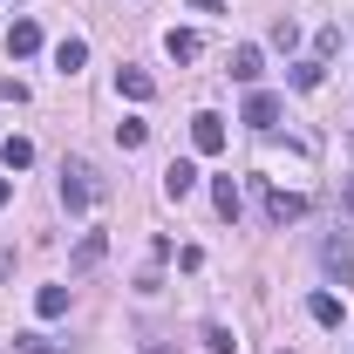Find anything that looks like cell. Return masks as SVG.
I'll return each mask as SVG.
<instances>
[{
	"label": "cell",
	"instance_id": "7a4b0ae2",
	"mask_svg": "<svg viewBox=\"0 0 354 354\" xmlns=\"http://www.w3.org/2000/svg\"><path fill=\"white\" fill-rule=\"evenodd\" d=\"M320 266H327L334 286H348V279H354V239H348V232H327V239H320Z\"/></svg>",
	"mask_w": 354,
	"mask_h": 354
},
{
	"label": "cell",
	"instance_id": "ffe728a7",
	"mask_svg": "<svg viewBox=\"0 0 354 354\" xmlns=\"http://www.w3.org/2000/svg\"><path fill=\"white\" fill-rule=\"evenodd\" d=\"M320 68H327V62H293L286 82H293V88H320Z\"/></svg>",
	"mask_w": 354,
	"mask_h": 354
},
{
	"label": "cell",
	"instance_id": "44dd1931",
	"mask_svg": "<svg viewBox=\"0 0 354 354\" xmlns=\"http://www.w3.org/2000/svg\"><path fill=\"white\" fill-rule=\"evenodd\" d=\"M334 48H341V28H320V35H313V62H327Z\"/></svg>",
	"mask_w": 354,
	"mask_h": 354
},
{
	"label": "cell",
	"instance_id": "cb8c5ba5",
	"mask_svg": "<svg viewBox=\"0 0 354 354\" xmlns=\"http://www.w3.org/2000/svg\"><path fill=\"white\" fill-rule=\"evenodd\" d=\"M341 205H348V212H354V177H348V184H341Z\"/></svg>",
	"mask_w": 354,
	"mask_h": 354
},
{
	"label": "cell",
	"instance_id": "6da1fadb",
	"mask_svg": "<svg viewBox=\"0 0 354 354\" xmlns=\"http://www.w3.org/2000/svg\"><path fill=\"white\" fill-rule=\"evenodd\" d=\"M95 198H102V177H95V164H88V157H68V164H62V212H68V218H82Z\"/></svg>",
	"mask_w": 354,
	"mask_h": 354
},
{
	"label": "cell",
	"instance_id": "d4e9b609",
	"mask_svg": "<svg viewBox=\"0 0 354 354\" xmlns=\"http://www.w3.org/2000/svg\"><path fill=\"white\" fill-rule=\"evenodd\" d=\"M7 198H14V184H7V177H0V212H7Z\"/></svg>",
	"mask_w": 354,
	"mask_h": 354
},
{
	"label": "cell",
	"instance_id": "e0dca14e",
	"mask_svg": "<svg viewBox=\"0 0 354 354\" xmlns=\"http://www.w3.org/2000/svg\"><path fill=\"white\" fill-rule=\"evenodd\" d=\"M14 354H75L68 341H48V334H14Z\"/></svg>",
	"mask_w": 354,
	"mask_h": 354
},
{
	"label": "cell",
	"instance_id": "ba28073f",
	"mask_svg": "<svg viewBox=\"0 0 354 354\" xmlns=\"http://www.w3.org/2000/svg\"><path fill=\"white\" fill-rule=\"evenodd\" d=\"M191 191H198V164H184V157H177L171 171H164V198H191Z\"/></svg>",
	"mask_w": 354,
	"mask_h": 354
},
{
	"label": "cell",
	"instance_id": "d6986e66",
	"mask_svg": "<svg viewBox=\"0 0 354 354\" xmlns=\"http://www.w3.org/2000/svg\"><path fill=\"white\" fill-rule=\"evenodd\" d=\"M116 143H123V150H143V143H150V123L123 116V123H116Z\"/></svg>",
	"mask_w": 354,
	"mask_h": 354
},
{
	"label": "cell",
	"instance_id": "5bb4252c",
	"mask_svg": "<svg viewBox=\"0 0 354 354\" xmlns=\"http://www.w3.org/2000/svg\"><path fill=\"white\" fill-rule=\"evenodd\" d=\"M82 62H88V41H75V35H68V41H55V68H62V75H75Z\"/></svg>",
	"mask_w": 354,
	"mask_h": 354
},
{
	"label": "cell",
	"instance_id": "9a60e30c",
	"mask_svg": "<svg viewBox=\"0 0 354 354\" xmlns=\"http://www.w3.org/2000/svg\"><path fill=\"white\" fill-rule=\"evenodd\" d=\"M35 313H41V320H62V313H68V286H41V293H35Z\"/></svg>",
	"mask_w": 354,
	"mask_h": 354
},
{
	"label": "cell",
	"instance_id": "484cf974",
	"mask_svg": "<svg viewBox=\"0 0 354 354\" xmlns=\"http://www.w3.org/2000/svg\"><path fill=\"white\" fill-rule=\"evenodd\" d=\"M143 354H177V348H164V341H157V348H143Z\"/></svg>",
	"mask_w": 354,
	"mask_h": 354
},
{
	"label": "cell",
	"instance_id": "8992f818",
	"mask_svg": "<svg viewBox=\"0 0 354 354\" xmlns=\"http://www.w3.org/2000/svg\"><path fill=\"white\" fill-rule=\"evenodd\" d=\"M259 68H266V55H259L252 41H239V48H232V82H245V88H252V82H259Z\"/></svg>",
	"mask_w": 354,
	"mask_h": 354
},
{
	"label": "cell",
	"instance_id": "7c38bea8",
	"mask_svg": "<svg viewBox=\"0 0 354 354\" xmlns=\"http://www.w3.org/2000/svg\"><path fill=\"white\" fill-rule=\"evenodd\" d=\"M164 48H171V62H198V55H205V41H198L191 28H171V35H164Z\"/></svg>",
	"mask_w": 354,
	"mask_h": 354
},
{
	"label": "cell",
	"instance_id": "603a6c76",
	"mask_svg": "<svg viewBox=\"0 0 354 354\" xmlns=\"http://www.w3.org/2000/svg\"><path fill=\"white\" fill-rule=\"evenodd\" d=\"M191 7H198V14H225V0H191Z\"/></svg>",
	"mask_w": 354,
	"mask_h": 354
},
{
	"label": "cell",
	"instance_id": "277c9868",
	"mask_svg": "<svg viewBox=\"0 0 354 354\" xmlns=\"http://www.w3.org/2000/svg\"><path fill=\"white\" fill-rule=\"evenodd\" d=\"M102 259H109V239H102V232H82V239H75V252H68V272L82 279V272H95Z\"/></svg>",
	"mask_w": 354,
	"mask_h": 354
},
{
	"label": "cell",
	"instance_id": "3957f363",
	"mask_svg": "<svg viewBox=\"0 0 354 354\" xmlns=\"http://www.w3.org/2000/svg\"><path fill=\"white\" fill-rule=\"evenodd\" d=\"M191 150H198V157H218L225 150V116L198 109V116H191Z\"/></svg>",
	"mask_w": 354,
	"mask_h": 354
},
{
	"label": "cell",
	"instance_id": "9c48e42d",
	"mask_svg": "<svg viewBox=\"0 0 354 354\" xmlns=\"http://www.w3.org/2000/svg\"><path fill=\"white\" fill-rule=\"evenodd\" d=\"M198 341H205V354H239V334H232L225 320H205V327H198Z\"/></svg>",
	"mask_w": 354,
	"mask_h": 354
},
{
	"label": "cell",
	"instance_id": "52a82bcc",
	"mask_svg": "<svg viewBox=\"0 0 354 354\" xmlns=\"http://www.w3.org/2000/svg\"><path fill=\"white\" fill-rule=\"evenodd\" d=\"M245 123H252V130H272V123H279V95L252 88V95H245Z\"/></svg>",
	"mask_w": 354,
	"mask_h": 354
},
{
	"label": "cell",
	"instance_id": "5b68a950",
	"mask_svg": "<svg viewBox=\"0 0 354 354\" xmlns=\"http://www.w3.org/2000/svg\"><path fill=\"white\" fill-rule=\"evenodd\" d=\"M266 218L272 225H300L307 218V198H300V191H266Z\"/></svg>",
	"mask_w": 354,
	"mask_h": 354
},
{
	"label": "cell",
	"instance_id": "8fae6325",
	"mask_svg": "<svg viewBox=\"0 0 354 354\" xmlns=\"http://www.w3.org/2000/svg\"><path fill=\"white\" fill-rule=\"evenodd\" d=\"M35 48H41V28H35V21H14V28H7V55H14V62L35 55Z\"/></svg>",
	"mask_w": 354,
	"mask_h": 354
},
{
	"label": "cell",
	"instance_id": "7402d4cb",
	"mask_svg": "<svg viewBox=\"0 0 354 354\" xmlns=\"http://www.w3.org/2000/svg\"><path fill=\"white\" fill-rule=\"evenodd\" d=\"M0 102H14V109H21V102H28V82H21V75H0Z\"/></svg>",
	"mask_w": 354,
	"mask_h": 354
},
{
	"label": "cell",
	"instance_id": "30bf717a",
	"mask_svg": "<svg viewBox=\"0 0 354 354\" xmlns=\"http://www.w3.org/2000/svg\"><path fill=\"white\" fill-rule=\"evenodd\" d=\"M116 88H123L130 102H150V95H157V82H150V68H116Z\"/></svg>",
	"mask_w": 354,
	"mask_h": 354
},
{
	"label": "cell",
	"instance_id": "ac0fdd59",
	"mask_svg": "<svg viewBox=\"0 0 354 354\" xmlns=\"http://www.w3.org/2000/svg\"><path fill=\"white\" fill-rule=\"evenodd\" d=\"M212 205H218L225 218H239V177H218L212 184Z\"/></svg>",
	"mask_w": 354,
	"mask_h": 354
},
{
	"label": "cell",
	"instance_id": "2e32d148",
	"mask_svg": "<svg viewBox=\"0 0 354 354\" xmlns=\"http://www.w3.org/2000/svg\"><path fill=\"white\" fill-rule=\"evenodd\" d=\"M0 164H7V171H28V164H35V143H28V136H7V143H0Z\"/></svg>",
	"mask_w": 354,
	"mask_h": 354
},
{
	"label": "cell",
	"instance_id": "4fadbf2b",
	"mask_svg": "<svg viewBox=\"0 0 354 354\" xmlns=\"http://www.w3.org/2000/svg\"><path fill=\"white\" fill-rule=\"evenodd\" d=\"M307 313H313V327H341V293H313Z\"/></svg>",
	"mask_w": 354,
	"mask_h": 354
}]
</instances>
